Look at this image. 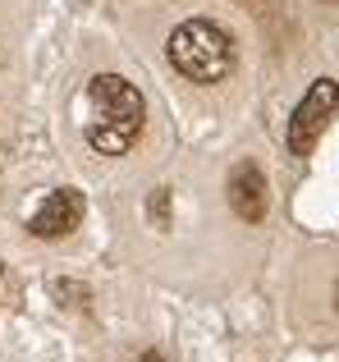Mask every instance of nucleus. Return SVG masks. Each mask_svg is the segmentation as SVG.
Here are the masks:
<instances>
[{
	"mask_svg": "<svg viewBox=\"0 0 339 362\" xmlns=\"http://www.w3.org/2000/svg\"><path fill=\"white\" fill-rule=\"evenodd\" d=\"M170 64L184 74L188 83H220L234 69V42L225 28L206 23V18H188L170 33Z\"/></svg>",
	"mask_w": 339,
	"mask_h": 362,
	"instance_id": "f03ea898",
	"label": "nucleus"
},
{
	"mask_svg": "<svg viewBox=\"0 0 339 362\" xmlns=\"http://www.w3.org/2000/svg\"><path fill=\"white\" fill-rule=\"evenodd\" d=\"M51 289L60 293V298H78V303H88V289H78V284H64V280H55Z\"/></svg>",
	"mask_w": 339,
	"mask_h": 362,
	"instance_id": "0eeeda50",
	"label": "nucleus"
},
{
	"mask_svg": "<svg viewBox=\"0 0 339 362\" xmlns=\"http://www.w3.org/2000/svg\"><path fill=\"white\" fill-rule=\"evenodd\" d=\"M335 308H339V289H335Z\"/></svg>",
	"mask_w": 339,
	"mask_h": 362,
	"instance_id": "6e6552de",
	"label": "nucleus"
},
{
	"mask_svg": "<svg viewBox=\"0 0 339 362\" xmlns=\"http://www.w3.org/2000/svg\"><path fill=\"white\" fill-rule=\"evenodd\" d=\"M88 106H92L88 142L101 151V156H124V151L138 142L143 119H147L143 92H138L129 78H119V74H97V78L88 83Z\"/></svg>",
	"mask_w": 339,
	"mask_h": 362,
	"instance_id": "f257e3e1",
	"label": "nucleus"
},
{
	"mask_svg": "<svg viewBox=\"0 0 339 362\" xmlns=\"http://www.w3.org/2000/svg\"><path fill=\"white\" fill-rule=\"evenodd\" d=\"M230 206H234V211H239L248 225L266 221V206H270V197H266V175H261L252 160H243V165L230 175Z\"/></svg>",
	"mask_w": 339,
	"mask_h": 362,
	"instance_id": "39448f33",
	"label": "nucleus"
},
{
	"mask_svg": "<svg viewBox=\"0 0 339 362\" xmlns=\"http://www.w3.org/2000/svg\"><path fill=\"white\" fill-rule=\"evenodd\" d=\"M78 221H83V193L78 188H55L42 202V211L28 221V230L37 239H64V234L78 230Z\"/></svg>",
	"mask_w": 339,
	"mask_h": 362,
	"instance_id": "20e7f679",
	"label": "nucleus"
},
{
	"mask_svg": "<svg viewBox=\"0 0 339 362\" xmlns=\"http://www.w3.org/2000/svg\"><path fill=\"white\" fill-rule=\"evenodd\" d=\"M335 110H339V83L335 78H316L312 88L303 92L298 110H294V124H289V151H294V156H307V151L316 147V138H321V129L331 124Z\"/></svg>",
	"mask_w": 339,
	"mask_h": 362,
	"instance_id": "7ed1b4c3",
	"label": "nucleus"
},
{
	"mask_svg": "<svg viewBox=\"0 0 339 362\" xmlns=\"http://www.w3.org/2000/svg\"><path fill=\"white\" fill-rule=\"evenodd\" d=\"M147 211H152V221H156V225H170V193H165V188H156V193H152Z\"/></svg>",
	"mask_w": 339,
	"mask_h": 362,
	"instance_id": "423d86ee",
	"label": "nucleus"
}]
</instances>
